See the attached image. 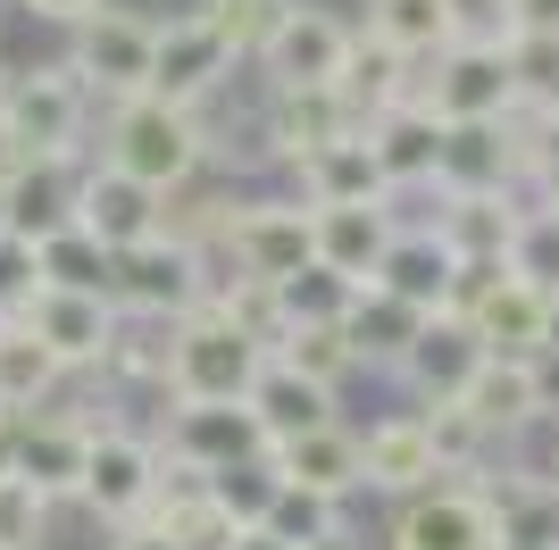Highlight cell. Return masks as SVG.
Listing matches in <instances>:
<instances>
[{
    "label": "cell",
    "instance_id": "6da1fadb",
    "mask_svg": "<svg viewBox=\"0 0 559 550\" xmlns=\"http://www.w3.org/2000/svg\"><path fill=\"white\" fill-rule=\"evenodd\" d=\"M100 167L151 183V192H176L210 167V125H201V109H167L151 92L109 100L100 109Z\"/></svg>",
    "mask_w": 559,
    "mask_h": 550
},
{
    "label": "cell",
    "instance_id": "7a4b0ae2",
    "mask_svg": "<svg viewBox=\"0 0 559 550\" xmlns=\"http://www.w3.org/2000/svg\"><path fill=\"white\" fill-rule=\"evenodd\" d=\"M151 34H159V17L100 0L84 25H68L59 68H68L84 92H93V109H109V100H134V92H151Z\"/></svg>",
    "mask_w": 559,
    "mask_h": 550
},
{
    "label": "cell",
    "instance_id": "3957f363",
    "mask_svg": "<svg viewBox=\"0 0 559 550\" xmlns=\"http://www.w3.org/2000/svg\"><path fill=\"white\" fill-rule=\"evenodd\" d=\"M210 275H217L210 251H192L176 234H142L134 251L109 259V309H126V318H192L210 300Z\"/></svg>",
    "mask_w": 559,
    "mask_h": 550
},
{
    "label": "cell",
    "instance_id": "277c9868",
    "mask_svg": "<svg viewBox=\"0 0 559 550\" xmlns=\"http://www.w3.org/2000/svg\"><path fill=\"white\" fill-rule=\"evenodd\" d=\"M0 125L25 159H84V134H93V92L75 84L59 59L50 68H17L0 92Z\"/></svg>",
    "mask_w": 559,
    "mask_h": 550
},
{
    "label": "cell",
    "instance_id": "5b68a950",
    "mask_svg": "<svg viewBox=\"0 0 559 550\" xmlns=\"http://www.w3.org/2000/svg\"><path fill=\"white\" fill-rule=\"evenodd\" d=\"M267 367V343L242 334L234 318H217L210 300L176 318V359H167V400H242L251 375Z\"/></svg>",
    "mask_w": 559,
    "mask_h": 550
},
{
    "label": "cell",
    "instance_id": "8992f818",
    "mask_svg": "<svg viewBox=\"0 0 559 550\" xmlns=\"http://www.w3.org/2000/svg\"><path fill=\"white\" fill-rule=\"evenodd\" d=\"M409 100L443 125H476V117H510L518 84H510V50L501 43H443L435 59H418Z\"/></svg>",
    "mask_w": 559,
    "mask_h": 550
},
{
    "label": "cell",
    "instance_id": "52a82bcc",
    "mask_svg": "<svg viewBox=\"0 0 559 550\" xmlns=\"http://www.w3.org/2000/svg\"><path fill=\"white\" fill-rule=\"evenodd\" d=\"M309 259H318L309 251V201H293V192H242L226 234H217V267L251 275V284H284Z\"/></svg>",
    "mask_w": 559,
    "mask_h": 550
},
{
    "label": "cell",
    "instance_id": "ba28073f",
    "mask_svg": "<svg viewBox=\"0 0 559 550\" xmlns=\"http://www.w3.org/2000/svg\"><path fill=\"white\" fill-rule=\"evenodd\" d=\"M151 492H159V442L134 434V426H93L84 442V476H75V509H93L100 526H142L151 517Z\"/></svg>",
    "mask_w": 559,
    "mask_h": 550
},
{
    "label": "cell",
    "instance_id": "9c48e42d",
    "mask_svg": "<svg viewBox=\"0 0 559 550\" xmlns=\"http://www.w3.org/2000/svg\"><path fill=\"white\" fill-rule=\"evenodd\" d=\"M350 59V17H334L326 0H284L267 43L251 50V68L267 75V92H301V84H334Z\"/></svg>",
    "mask_w": 559,
    "mask_h": 550
},
{
    "label": "cell",
    "instance_id": "30bf717a",
    "mask_svg": "<svg viewBox=\"0 0 559 550\" xmlns=\"http://www.w3.org/2000/svg\"><path fill=\"white\" fill-rule=\"evenodd\" d=\"M234 59L226 43H217L201 17H159V34H151V100H167V109H210L217 92L234 84Z\"/></svg>",
    "mask_w": 559,
    "mask_h": 550
},
{
    "label": "cell",
    "instance_id": "8fae6325",
    "mask_svg": "<svg viewBox=\"0 0 559 550\" xmlns=\"http://www.w3.org/2000/svg\"><path fill=\"white\" fill-rule=\"evenodd\" d=\"M384 550H501V526L485 517V501L460 476H443L426 492H409V501H393Z\"/></svg>",
    "mask_w": 559,
    "mask_h": 550
},
{
    "label": "cell",
    "instance_id": "7c38bea8",
    "mask_svg": "<svg viewBox=\"0 0 559 550\" xmlns=\"http://www.w3.org/2000/svg\"><path fill=\"white\" fill-rule=\"evenodd\" d=\"M159 208H167V192H151V183L117 176V167H100V159L75 167V217L68 226L84 234V242H100L109 259L134 251L142 234H159Z\"/></svg>",
    "mask_w": 559,
    "mask_h": 550
},
{
    "label": "cell",
    "instance_id": "4fadbf2b",
    "mask_svg": "<svg viewBox=\"0 0 559 550\" xmlns=\"http://www.w3.org/2000/svg\"><path fill=\"white\" fill-rule=\"evenodd\" d=\"M17 325L75 384V375H100V350H109V334H117V309H109V292H34Z\"/></svg>",
    "mask_w": 559,
    "mask_h": 550
},
{
    "label": "cell",
    "instance_id": "5bb4252c",
    "mask_svg": "<svg viewBox=\"0 0 559 550\" xmlns=\"http://www.w3.org/2000/svg\"><path fill=\"white\" fill-rule=\"evenodd\" d=\"M151 442H159L167 458L201 467V476H217L234 458H267V442H259V426H251L242 400H167V426Z\"/></svg>",
    "mask_w": 559,
    "mask_h": 550
},
{
    "label": "cell",
    "instance_id": "9a60e30c",
    "mask_svg": "<svg viewBox=\"0 0 559 550\" xmlns=\"http://www.w3.org/2000/svg\"><path fill=\"white\" fill-rule=\"evenodd\" d=\"M93 426H109V417H93V409H25L17 417V467H9V476H25L50 509L75 501V476H84V442H93Z\"/></svg>",
    "mask_w": 559,
    "mask_h": 550
},
{
    "label": "cell",
    "instance_id": "2e32d148",
    "mask_svg": "<svg viewBox=\"0 0 559 550\" xmlns=\"http://www.w3.org/2000/svg\"><path fill=\"white\" fill-rule=\"evenodd\" d=\"M259 134H267V167H293L309 151H326V142L359 134V117L334 84H301V92H267L259 100Z\"/></svg>",
    "mask_w": 559,
    "mask_h": 550
},
{
    "label": "cell",
    "instance_id": "e0dca14e",
    "mask_svg": "<svg viewBox=\"0 0 559 550\" xmlns=\"http://www.w3.org/2000/svg\"><path fill=\"white\" fill-rule=\"evenodd\" d=\"M467 334L492 350V359H535L543 343H551V292H535V284H518L510 267H492V284L460 309Z\"/></svg>",
    "mask_w": 559,
    "mask_h": 550
},
{
    "label": "cell",
    "instance_id": "ac0fdd59",
    "mask_svg": "<svg viewBox=\"0 0 559 550\" xmlns=\"http://www.w3.org/2000/svg\"><path fill=\"white\" fill-rule=\"evenodd\" d=\"M359 142H368L376 176H384V192H435V142H443V117H426L418 100H393V109H376L368 125H359Z\"/></svg>",
    "mask_w": 559,
    "mask_h": 550
},
{
    "label": "cell",
    "instance_id": "d6986e66",
    "mask_svg": "<svg viewBox=\"0 0 559 550\" xmlns=\"http://www.w3.org/2000/svg\"><path fill=\"white\" fill-rule=\"evenodd\" d=\"M426 483H443V467H435V451H426V426H418V409L376 417L368 434H359V492L409 501V492H426Z\"/></svg>",
    "mask_w": 559,
    "mask_h": 550
},
{
    "label": "cell",
    "instance_id": "ffe728a7",
    "mask_svg": "<svg viewBox=\"0 0 559 550\" xmlns=\"http://www.w3.org/2000/svg\"><path fill=\"white\" fill-rule=\"evenodd\" d=\"M451 275H460V259L443 251V234L435 226H393V242H384V259H376V292H393L401 309H418V318H435V309H451Z\"/></svg>",
    "mask_w": 559,
    "mask_h": 550
},
{
    "label": "cell",
    "instance_id": "44dd1931",
    "mask_svg": "<svg viewBox=\"0 0 559 550\" xmlns=\"http://www.w3.org/2000/svg\"><path fill=\"white\" fill-rule=\"evenodd\" d=\"M485 359V343L467 334V318H451V309H435V318L409 334V350H401V367H393V384L409 392V400H451V392L467 384V367Z\"/></svg>",
    "mask_w": 559,
    "mask_h": 550
},
{
    "label": "cell",
    "instance_id": "7402d4cb",
    "mask_svg": "<svg viewBox=\"0 0 559 550\" xmlns=\"http://www.w3.org/2000/svg\"><path fill=\"white\" fill-rule=\"evenodd\" d=\"M401 208L393 201H359V208H309V251H318V267L350 275V284H368L376 259H384V242H393Z\"/></svg>",
    "mask_w": 559,
    "mask_h": 550
},
{
    "label": "cell",
    "instance_id": "603a6c76",
    "mask_svg": "<svg viewBox=\"0 0 559 550\" xmlns=\"http://www.w3.org/2000/svg\"><path fill=\"white\" fill-rule=\"evenodd\" d=\"M451 400H460L467 417H476V426H485L492 442H518L526 434V426H543V400H535V367L526 359H476L467 367V384L451 392Z\"/></svg>",
    "mask_w": 559,
    "mask_h": 550
},
{
    "label": "cell",
    "instance_id": "cb8c5ba5",
    "mask_svg": "<svg viewBox=\"0 0 559 550\" xmlns=\"http://www.w3.org/2000/svg\"><path fill=\"white\" fill-rule=\"evenodd\" d=\"M426 226L443 234V251L460 267H501L518 242V208L501 192H435V217Z\"/></svg>",
    "mask_w": 559,
    "mask_h": 550
},
{
    "label": "cell",
    "instance_id": "d4e9b609",
    "mask_svg": "<svg viewBox=\"0 0 559 550\" xmlns=\"http://www.w3.org/2000/svg\"><path fill=\"white\" fill-rule=\"evenodd\" d=\"M518 176L510 117H476V125H443L435 142V192H501Z\"/></svg>",
    "mask_w": 559,
    "mask_h": 550
},
{
    "label": "cell",
    "instance_id": "484cf974",
    "mask_svg": "<svg viewBox=\"0 0 559 550\" xmlns=\"http://www.w3.org/2000/svg\"><path fill=\"white\" fill-rule=\"evenodd\" d=\"M267 467H276L284 483H301V492H318V501H350L359 492V426H309V434L276 442L267 451Z\"/></svg>",
    "mask_w": 559,
    "mask_h": 550
},
{
    "label": "cell",
    "instance_id": "4316f807",
    "mask_svg": "<svg viewBox=\"0 0 559 550\" xmlns=\"http://www.w3.org/2000/svg\"><path fill=\"white\" fill-rule=\"evenodd\" d=\"M284 176H293V201H309V208H359V201H393L359 134H343V142H326V151L293 159Z\"/></svg>",
    "mask_w": 559,
    "mask_h": 550
},
{
    "label": "cell",
    "instance_id": "83f0119b",
    "mask_svg": "<svg viewBox=\"0 0 559 550\" xmlns=\"http://www.w3.org/2000/svg\"><path fill=\"white\" fill-rule=\"evenodd\" d=\"M242 409H251V426H259V442L276 451V442H293V434H309V426H334V392L326 384H309V375H293V367H259L251 375V392H242Z\"/></svg>",
    "mask_w": 559,
    "mask_h": 550
},
{
    "label": "cell",
    "instance_id": "f1b7e54d",
    "mask_svg": "<svg viewBox=\"0 0 559 550\" xmlns=\"http://www.w3.org/2000/svg\"><path fill=\"white\" fill-rule=\"evenodd\" d=\"M75 167L84 159H25L17 176L0 183V226L25 234V242H43L75 217Z\"/></svg>",
    "mask_w": 559,
    "mask_h": 550
},
{
    "label": "cell",
    "instance_id": "f546056e",
    "mask_svg": "<svg viewBox=\"0 0 559 550\" xmlns=\"http://www.w3.org/2000/svg\"><path fill=\"white\" fill-rule=\"evenodd\" d=\"M167 359H176V318H126L117 309V334L100 350V384L109 392H159L167 400Z\"/></svg>",
    "mask_w": 559,
    "mask_h": 550
},
{
    "label": "cell",
    "instance_id": "4dcf8cb0",
    "mask_svg": "<svg viewBox=\"0 0 559 550\" xmlns=\"http://www.w3.org/2000/svg\"><path fill=\"white\" fill-rule=\"evenodd\" d=\"M418 325H426L418 309H401L393 292L359 284V292H350V309H343V343H350V359H359V375H393Z\"/></svg>",
    "mask_w": 559,
    "mask_h": 550
},
{
    "label": "cell",
    "instance_id": "1f68e13d",
    "mask_svg": "<svg viewBox=\"0 0 559 550\" xmlns=\"http://www.w3.org/2000/svg\"><path fill=\"white\" fill-rule=\"evenodd\" d=\"M409 75H418V59H401V50L368 43V34L350 25V59H343V75H334V92L350 100V117H359V125H368L376 109H393V100H409Z\"/></svg>",
    "mask_w": 559,
    "mask_h": 550
},
{
    "label": "cell",
    "instance_id": "d6a6232c",
    "mask_svg": "<svg viewBox=\"0 0 559 550\" xmlns=\"http://www.w3.org/2000/svg\"><path fill=\"white\" fill-rule=\"evenodd\" d=\"M68 392V375L50 367V350L25 334L17 318L0 325V417H25V409H50Z\"/></svg>",
    "mask_w": 559,
    "mask_h": 550
},
{
    "label": "cell",
    "instance_id": "836d02e7",
    "mask_svg": "<svg viewBox=\"0 0 559 550\" xmlns=\"http://www.w3.org/2000/svg\"><path fill=\"white\" fill-rule=\"evenodd\" d=\"M359 34L401 50V59H435V50L451 43V17H443V0H368Z\"/></svg>",
    "mask_w": 559,
    "mask_h": 550
},
{
    "label": "cell",
    "instance_id": "e575fe53",
    "mask_svg": "<svg viewBox=\"0 0 559 550\" xmlns=\"http://www.w3.org/2000/svg\"><path fill=\"white\" fill-rule=\"evenodd\" d=\"M267 359L293 367V375H309V384H326V392H343L350 375H359V359H350V343H343V325H284L276 343H267Z\"/></svg>",
    "mask_w": 559,
    "mask_h": 550
},
{
    "label": "cell",
    "instance_id": "d590c367",
    "mask_svg": "<svg viewBox=\"0 0 559 550\" xmlns=\"http://www.w3.org/2000/svg\"><path fill=\"white\" fill-rule=\"evenodd\" d=\"M267 292H276V334H284V325H343V309H350L359 284L309 259L301 275H284V284H267Z\"/></svg>",
    "mask_w": 559,
    "mask_h": 550
},
{
    "label": "cell",
    "instance_id": "8d00e7d4",
    "mask_svg": "<svg viewBox=\"0 0 559 550\" xmlns=\"http://www.w3.org/2000/svg\"><path fill=\"white\" fill-rule=\"evenodd\" d=\"M418 426H426V451H435V467H443V476H476V467L501 451V442H492L485 426L460 409V400H426Z\"/></svg>",
    "mask_w": 559,
    "mask_h": 550
},
{
    "label": "cell",
    "instance_id": "74e56055",
    "mask_svg": "<svg viewBox=\"0 0 559 550\" xmlns=\"http://www.w3.org/2000/svg\"><path fill=\"white\" fill-rule=\"evenodd\" d=\"M34 267H43V292H109V251L84 242L75 226L43 234V242H34Z\"/></svg>",
    "mask_w": 559,
    "mask_h": 550
},
{
    "label": "cell",
    "instance_id": "f35d334b",
    "mask_svg": "<svg viewBox=\"0 0 559 550\" xmlns=\"http://www.w3.org/2000/svg\"><path fill=\"white\" fill-rule=\"evenodd\" d=\"M276 9H284V0H185V17H201V25L217 34V43H226L234 59H242V68H251V50L267 43Z\"/></svg>",
    "mask_w": 559,
    "mask_h": 550
},
{
    "label": "cell",
    "instance_id": "ab89813d",
    "mask_svg": "<svg viewBox=\"0 0 559 550\" xmlns=\"http://www.w3.org/2000/svg\"><path fill=\"white\" fill-rule=\"evenodd\" d=\"M510 142H518V176H535L543 192L559 201V100L551 109H510Z\"/></svg>",
    "mask_w": 559,
    "mask_h": 550
},
{
    "label": "cell",
    "instance_id": "60d3db41",
    "mask_svg": "<svg viewBox=\"0 0 559 550\" xmlns=\"http://www.w3.org/2000/svg\"><path fill=\"white\" fill-rule=\"evenodd\" d=\"M276 467H267V458H234V467H217L210 476V501L226 509L234 526H259V517H267V501H276Z\"/></svg>",
    "mask_w": 559,
    "mask_h": 550
},
{
    "label": "cell",
    "instance_id": "b9f144b4",
    "mask_svg": "<svg viewBox=\"0 0 559 550\" xmlns=\"http://www.w3.org/2000/svg\"><path fill=\"white\" fill-rule=\"evenodd\" d=\"M510 84L526 109H551L559 100V34H510Z\"/></svg>",
    "mask_w": 559,
    "mask_h": 550
},
{
    "label": "cell",
    "instance_id": "7bdbcfd3",
    "mask_svg": "<svg viewBox=\"0 0 559 550\" xmlns=\"http://www.w3.org/2000/svg\"><path fill=\"white\" fill-rule=\"evenodd\" d=\"M501 267L518 275V284H535V292H559V208L551 217H518V242Z\"/></svg>",
    "mask_w": 559,
    "mask_h": 550
},
{
    "label": "cell",
    "instance_id": "ee69618b",
    "mask_svg": "<svg viewBox=\"0 0 559 550\" xmlns=\"http://www.w3.org/2000/svg\"><path fill=\"white\" fill-rule=\"evenodd\" d=\"M334 517H343V501H318V492H301V483H276V501H267V517H259V526L276 534V542L301 550L309 534H326Z\"/></svg>",
    "mask_w": 559,
    "mask_h": 550
},
{
    "label": "cell",
    "instance_id": "f6af8a7d",
    "mask_svg": "<svg viewBox=\"0 0 559 550\" xmlns=\"http://www.w3.org/2000/svg\"><path fill=\"white\" fill-rule=\"evenodd\" d=\"M50 542V501L25 476H0V550H43Z\"/></svg>",
    "mask_w": 559,
    "mask_h": 550
},
{
    "label": "cell",
    "instance_id": "bcb514c9",
    "mask_svg": "<svg viewBox=\"0 0 559 550\" xmlns=\"http://www.w3.org/2000/svg\"><path fill=\"white\" fill-rule=\"evenodd\" d=\"M43 292V267H34V242L0 226V325L25 318V300Z\"/></svg>",
    "mask_w": 559,
    "mask_h": 550
},
{
    "label": "cell",
    "instance_id": "7dc6e473",
    "mask_svg": "<svg viewBox=\"0 0 559 550\" xmlns=\"http://www.w3.org/2000/svg\"><path fill=\"white\" fill-rule=\"evenodd\" d=\"M451 43H510V0H443Z\"/></svg>",
    "mask_w": 559,
    "mask_h": 550
},
{
    "label": "cell",
    "instance_id": "c3c4849f",
    "mask_svg": "<svg viewBox=\"0 0 559 550\" xmlns=\"http://www.w3.org/2000/svg\"><path fill=\"white\" fill-rule=\"evenodd\" d=\"M93 9H100V0H17V17H34V25H59V34H68V25H84Z\"/></svg>",
    "mask_w": 559,
    "mask_h": 550
},
{
    "label": "cell",
    "instance_id": "681fc988",
    "mask_svg": "<svg viewBox=\"0 0 559 550\" xmlns=\"http://www.w3.org/2000/svg\"><path fill=\"white\" fill-rule=\"evenodd\" d=\"M526 367H535V400H543V417H559V334H551V343H543Z\"/></svg>",
    "mask_w": 559,
    "mask_h": 550
},
{
    "label": "cell",
    "instance_id": "f907efd6",
    "mask_svg": "<svg viewBox=\"0 0 559 550\" xmlns=\"http://www.w3.org/2000/svg\"><path fill=\"white\" fill-rule=\"evenodd\" d=\"M510 34H559V0H510Z\"/></svg>",
    "mask_w": 559,
    "mask_h": 550
},
{
    "label": "cell",
    "instance_id": "816d5d0a",
    "mask_svg": "<svg viewBox=\"0 0 559 550\" xmlns=\"http://www.w3.org/2000/svg\"><path fill=\"white\" fill-rule=\"evenodd\" d=\"M100 550H176V542H167L159 526H109V542H100Z\"/></svg>",
    "mask_w": 559,
    "mask_h": 550
},
{
    "label": "cell",
    "instance_id": "f5cc1de1",
    "mask_svg": "<svg viewBox=\"0 0 559 550\" xmlns=\"http://www.w3.org/2000/svg\"><path fill=\"white\" fill-rule=\"evenodd\" d=\"M301 550H368V534L350 526V517H334V526H326V534H309Z\"/></svg>",
    "mask_w": 559,
    "mask_h": 550
},
{
    "label": "cell",
    "instance_id": "db71d44e",
    "mask_svg": "<svg viewBox=\"0 0 559 550\" xmlns=\"http://www.w3.org/2000/svg\"><path fill=\"white\" fill-rule=\"evenodd\" d=\"M226 550H293V542H276L267 526H234V542H226Z\"/></svg>",
    "mask_w": 559,
    "mask_h": 550
},
{
    "label": "cell",
    "instance_id": "11a10c76",
    "mask_svg": "<svg viewBox=\"0 0 559 550\" xmlns=\"http://www.w3.org/2000/svg\"><path fill=\"white\" fill-rule=\"evenodd\" d=\"M17 467V417H0V476Z\"/></svg>",
    "mask_w": 559,
    "mask_h": 550
},
{
    "label": "cell",
    "instance_id": "9f6ffc18",
    "mask_svg": "<svg viewBox=\"0 0 559 550\" xmlns=\"http://www.w3.org/2000/svg\"><path fill=\"white\" fill-rule=\"evenodd\" d=\"M17 167H25V151H17V142H9V125H0V183L17 176Z\"/></svg>",
    "mask_w": 559,
    "mask_h": 550
},
{
    "label": "cell",
    "instance_id": "6f0895ef",
    "mask_svg": "<svg viewBox=\"0 0 559 550\" xmlns=\"http://www.w3.org/2000/svg\"><path fill=\"white\" fill-rule=\"evenodd\" d=\"M551 334H559V292H551Z\"/></svg>",
    "mask_w": 559,
    "mask_h": 550
},
{
    "label": "cell",
    "instance_id": "680465c9",
    "mask_svg": "<svg viewBox=\"0 0 559 550\" xmlns=\"http://www.w3.org/2000/svg\"><path fill=\"white\" fill-rule=\"evenodd\" d=\"M0 9H9V0H0Z\"/></svg>",
    "mask_w": 559,
    "mask_h": 550
}]
</instances>
